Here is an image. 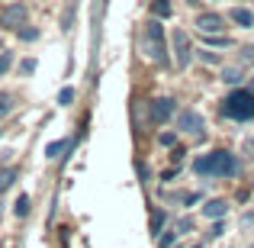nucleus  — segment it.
<instances>
[{
	"mask_svg": "<svg viewBox=\"0 0 254 248\" xmlns=\"http://www.w3.org/2000/svg\"><path fill=\"white\" fill-rule=\"evenodd\" d=\"M238 171H242V162L225 149H212L193 162V174L196 177H235Z\"/></svg>",
	"mask_w": 254,
	"mask_h": 248,
	"instance_id": "nucleus-1",
	"label": "nucleus"
},
{
	"mask_svg": "<svg viewBox=\"0 0 254 248\" xmlns=\"http://www.w3.org/2000/svg\"><path fill=\"white\" fill-rule=\"evenodd\" d=\"M222 116L238 119V123H245V119L254 116V90L251 87H235V90L222 100Z\"/></svg>",
	"mask_w": 254,
	"mask_h": 248,
	"instance_id": "nucleus-2",
	"label": "nucleus"
},
{
	"mask_svg": "<svg viewBox=\"0 0 254 248\" xmlns=\"http://www.w3.org/2000/svg\"><path fill=\"white\" fill-rule=\"evenodd\" d=\"M145 55L155 65H168V39H164V29L155 16L145 23Z\"/></svg>",
	"mask_w": 254,
	"mask_h": 248,
	"instance_id": "nucleus-3",
	"label": "nucleus"
},
{
	"mask_svg": "<svg viewBox=\"0 0 254 248\" xmlns=\"http://www.w3.org/2000/svg\"><path fill=\"white\" fill-rule=\"evenodd\" d=\"M171 49H174V65L184 71L187 65L193 62V42H190V36H187L184 29H174V36H171Z\"/></svg>",
	"mask_w": 254,
	"mask_h": 248,
	"instance_id": "nucleus-4",
	"label": "nucleus"
},
{
	"mask_svg": "<svg viewBox=\"0 0 254 248\" xmlns=\"http://www.w3.org/2000/svg\"><path fill=\"white\" fill-rule=\"evenodd\" d=\"M174 116V100L171 97H158L148 103V123L151 126H164Z\"/></svg>",
	"mask_w": 254,
	"mask_h": 248,
	"instance_id": "nucleus-5",
	"label": "nucleus"
},
{
	"mask_svg": "<svg viewBox=\"0 0 254 248\" xmlns=\"http://www.w3.org/2000/svg\"><path fill=\"white\" fill-rule=\"evenodd\" d=\"M177 132L187 136H203V116L196 110H180L177 113Z\"/></svg>",
	"mask_w": 254,
	"mask_h": 248,
	"instance_id": "nucleus-6",
	"label": "nucleus"
},
{
	"mask_svg": "<svg viewBox=\"0 0 254 248\" xmlns=\"http://www.w3.org/2000/svg\"><path fill=\"white\" fill-rule=\"evenodd\" d=\"M26 16H29L26 3H10L0 13V26H3V29H19V26H26Z\"/></svg>",
	"mask_w": 254,
	"mask_h": 248,
	"instance_id": "nucleus-7",
	"label": "nucleus"
},
{
	"mask_svg": "<svg viewBox=\"0 0 254 248\" xmlns=\"http://www.w3.org/2000/svg\"><path fill=\"white\" fill-rule=\"evenodd\" d=\"M196 29L199 32H222L225 29V16H219V13H199Z\"/></svg>",
	"mask_w": 254,
	"mask_h": 248,
	"instance_id": "nucleus-8",
	"label": "nucleus"
},
{
	"mask_svg": "<svg viewBox=\"0 0 254 248\" xmlns=\"http://www.w3.org/2000/svg\"><path fill=\"white\" fill-rule=\"evenodd\" d=\"M225 213H229V203H225L222 197L206 200V206H203V216L206 219H225Z\"/></svg>",
	"mask_w": 254,
	"mask_h": 248,
	"instance_id": "nucleus-9",
	"label": "nucleus"
},
{
	"mask_svg": "<svg viewBox=\"0 0 254 248\" xmlns=\"http://www.w3.org/2000/svg\"><path fill=\"white\" fill-rule=\"evenodd\" d=\"M229 19H232V23H238V26H245V29H251V26H254V13L248 10V6H232Z\"/></svg>",
	"mask_w": 254,
	"mask_h": 248,
	"instance_id": "nucleus-10",
	"label": "nucleus"
},
{
	"mask_svg": "<svg viewBox=\"0 0 254 248\" xmlns=\"http://www.w3.org/2000/svg\"><path fill=\"white\" fill-rule=\"evenodd\" d=\"M151 16H155V19L174 16V3H171V0H151Z\"/></svg>",
	"mask_w": 254,
	"mask_h": 248,
	"instance_id": "nucleus-11",
	"label": "nucleus"
},
{
	"mask_svg": "<svg viewBox=\"0 0 254 248\" xmlns=\"http://www.w3.org/2000/svg\"><path fill=\"white\" fill-rule=\"evenodd\" d=\"M164 223H168V213H164V210H155V213H151V223H148V232H151V236H161V232H164Z\"/></svg>",
	"mask_w": 254,
	"mask_h": 248,
	"instance_id": "nucleus-12",
	"label": "nucleus"
},
{
	"mask_svg": "<svg viewBox=\"0 0 254 248\" xmlns=\"http://www.w3.org/2000/svg\"><path fill=\"white\" fill-rule=\"evenodd\" d=\"M13 106H16V100H13V93L0 90V119H6L13 113Z\"/></svg>",
	"mask_w": 254,
	"mask_h": 248,
	"instance_id": "nucleus-13",
	"label": "nucleus"
},
{
	"mask_svg": "<svg viewBox=\"0 0 254 248\" xmlns=\"http://www.w3.org/2000/svg\"><path fill=\"white\" fill-rule=\"evenodd\" d=\"M64 149H71V139H58V142H52L49 149H45V155H49V158H58Z\"/></svg>",
	"mask_w": 254,
	"mask_h": 248,
	"instance_id": "nucleus-14",
	"label": "nucleus"
},
{
	"mask_svg": "<svg viewBox=\"0 0 254 248\" xmlns=\"http://www.w3.org/2000/svg\"><path fill=\"white\" fill-rule=\"evenodd\" d=\"M203 36H206V42H209V45H219V49H229V45H232V39L229 36H219V32H203Z\"/></svg>",
	"mask_w": 254,
	"mask_h": 248,
	"instance_id": "nucleus-15",
	"label": "nucleus"
},
{
	"mask_svg": "<svg viewBox=\"0 0 254 248\" xmlns=\"http://www.w3.org/2000/svg\"><path fill=\"white\" fill-rule=\"evenodd\" d=\"M242 78H245V75H242V68H225V71H222V81H225V84H232V87L242 84Z\"/></svg>",
	"mask_w": 254,
	"mask_h": 248,
	"instance_id": "nucleus-16",
	"label": "nucleus"
},
{
	"mask_svg": "<svg viewBox=\"0 0 254 248\" xmlns=\"http://www.w3.org/2000/svg\"><path fill=\"white\" fill-rule=\"evenodd\" d=\"M13 180H16V167H3V171H0V190H6Z\"/></svg>",
	"mask_w": 254,
	"mask_h": 248,
	"instance_id": "nucleus-17",
	"label": "nucleus"
},
{
	"mask_svg": "<svg viewBox=\"0 0 254 248\" xmlns=\"http://www.w3.org/2000/svg\"><path fill=\"white\" fill-rule=\"evenodd\" d=\"M177 236H180L177 229H168L164 236H158V248H171L174 242H177Z\"/></svg>",
	"mask_w": 254,
	"mask_h": 248,
	"instance_id": "nucleus-18",
	"label": "nucleus"
},
{
	"mask_svg": "<svg viewBox=\"0 0 254 248\" xmlns=\"http://www.w3.org/2000/svg\"><path fill=\"white\" fill-rule=\"evenodd\" d=\"M19 39H23V42H32V39H39V29L36 26H19Z\"/></svg>",
	"mask_w": 254,
	"mask_h": 248,
	"instance_id": "nucleus-19",
	"label": "nucleus"
},
{
	"mask_svg": "<svg viewBox=\"0 0 254 248\" xmlns=\"http://www.w3.org/2000/svg\"><path fill=\"white\" fill-rule=\"evenodd\" d=\"M13 68V52H0V78Z\"/></svg>",
	"mask_w": 254,
	"mask_h": 248,
	"instance_id": "nucleus-20",
	"label": "nucleus"
},
{
	"mask_svg": "<svg viewBox=\"0 0 254 248\" xmlns=\"http://www.w3.org/2000/svg\"><path fill=\"white\" fill-rule=\"evenodd\" d=\"M196 55H199V62H206V65H219V62H222V58H219L216 52H209V49H199Z\"/></svg>",
	"mask_w": 254,
	"mask_h": 248,
	"instance_id": "nucleus-21",
	"label": "nucleus"
},
{
	"mask_svg": "<svg viewBox=\"0 0 254 248\" xmlns=\"http://www.w3.org/2000/svg\"><path fill=\"white\" fill-rule=\"evenodd\" d=\"M174 229H177L180 236H184V232H190V229H193V219H190V216H180L177 223H174Z\"/></svg>",
	"mask_w": 254,
	"mask_h": 248,
	"instance_id": "nucleus-22",
	"label": "nucleus"
},
{
	"mask_svg": "<svg viewBox=\"0 0 254 248\" xmlns=\"http://www.w3.org/2000/svg\"><path fill=\"white\" fill-rule=\"evenodd\" d=\"M71 100H74V87H64V90L58 93V103H62V106H71Z\"/></svg>",
	"mask_w": 254,
	"mask_h": 248,
	"instance_id": "nucleus-23",
	"label": "nucleus"
},
{
	"mask_svg": "<svg viewBox=\"0 0 254 248\" xmlns=\"http://www.w3.org/2000/svg\"><path fill=\"white\" fill-rule=\"evenodd\" d=\"M222 236V219H212V226H209V232H206V239H219Z\"/></svg>",
	"mask_w": 254,
	"mask_h": 248,
	"instance_id": "nucleus-24",
	"label": "nucleus"
},
{
	"mask_svg": "<svg viewBox=\"0 0 254 248\" xmlns=\"http://www.w3.org/2000/svg\"><path fill=\"white\" fill-rule=\"evenodd\" d=\"M13 210H16V216H26V213H29V197H19Z\"/></svg>",
	"mask_w": 254,
	"mask_h": 248,
	"instance_id": "nucleus-25",
	"label": "nucleus"
},
{
	"mask_svg": "<svg viewBox=\"0 0 254 248\" xmlns=\"http://www.w3.org/2000/svg\"><path fill=\"white\" fill-rule=\"evenodd\" d=\"M158 142H161L164 149H174V132H161V136H158Z\"/></svg>",
	"mask_w": 254,
	"mask_h": 248,
	"instance_id": "nucleus-26",
	"label": "nucleus"
},
{
	"mask_svg": "<svg viewBox=\"0 0 254 248\" xmlns=\"http://www.w3.org/2000/svg\"><path fill=\"white\" fill-rule=\"evenodd\" d=\"M135 171H138V177H142V180H148V177H151V171L145 167V162H135Z\"/></svg>",
	"mask_w": 254,
	"mask_h": 248,
	"instance_id": "nucleus-27",
	"label": "nucleus"
},
{
	"mask_svg": "<svg viewBox=\"0 0 254 248\" xmlns=\"http://www.w3.org/2000/svg\"><path fill=\"white\" fill-rule=\"evenodd\" d=\"M19 71H23V75H32V71H36V62H32V58H26V62L19 65Z\"/></svg>",
	"mask_w": 254,
	"mask_h": 248,
	"instance_id": "nucleus-28",
	"label": "nucleus"
},
{
	"mask_svg": "<svg viewBox=\"0 0 254 248\" xmlns=\"http://www.w3.org/2000/svg\"><path fill=\"white\" fill-rule=\"evenodd\" d=\"M242 58H245V62H251V65H254V45H245V49H242Z\"/></svg>",
	"mask_w": 254,
	"mask_h": 248,
	"instance_id": "nucleus-29",
	"label": "nucleus"
},
{
	"mask_svg": "<svg viewBox=\"0 0 254 248\" xmlns=\"http://www.w3.org/2000/svg\"><path fill=\"white\" fill-rule=\"evenodd\" d=\"M184 155H187V152L180 149V145H174V152H171V158H174V162H180V158H184Z\"/></svg>",
	"mask_w": 254,
	"mask_h": 248,
	"instance_id": "nucleus-30",
	"label": "nucleus"
},
{
	"mask_svg": "<svg viewBox=\"0 0 254 248\" xmlns=\"http://www.w3.org/2000/svg\"><path fill=\"white\" fill-rule=\"evenodd\" d=\"M177 174H180V167H177V165H174V167H171V171H164V180H174V177H177Z\"/></svg>",
	"mask_w": 254,
	"mask_h": 248,
	"instance_id": "nucleus-31",
	"label": "nucleus"
},
{
	"mask_svg": "<svg viewBox=\"0 0 254 248\" xmlns=\"http://www.w3.org/2000/svg\"><path fill=\"white\" fill-rule=\"evenodd\" d=\"M251 149H254V139H251Z\"/></svg>",
	"mask_w": 254,
	"mask_h": 248,
	"instance_id": "nucleus-32",
	"label": "nucleus"
},
{
	"mask_svg": "<svg viewBox=\"0 0 254 248\" xmlns=\"http://www.w3.org/2000/svg\"><path fill=\"white\" fill-rule=\"evenodd\" d=\"M196 248H206V245H196Z\"/></svg>",
	"mask_w": 254,
	"mask_h": 248,
	"instance_id": "nucleus-33",
	"label": "nucleus"
},
{
	"mask_svg": "<svg viewBox=\"0 0 254 248\" xmlns=\"http://www.w3.org/2000/svg\"><path fill=\"white\" fill-rule=\"evenodd\" d=\"M190 3H196V0H190Z\"/></svg>",
	"mask_w": 254,
	"mask_h": 248,
	"instance_id": "nucleus-34",
	"label": "nucleus"
},
{
	"mask_svg": "<svg viewBox=\"0 0 254 248\" xmlns=\"http://www.w3.org/2000/svg\"><path fill=\"white\" fill-rule=\"evenodd\" d=\"M251 90H254V87H251Z\"/></svg>",
	"mask_w": 254,
	"mask_h": 248,
	"instance_id": "nucleus-35",
	"label": "nucleus"
},
{
	"mask_svg": "<svg viewBox=\"0 0 254 248\" xmlns=\"http://www.w3.org/2000/svg\"><path fill=\"white\" fill-rule=\"evenodd\" d=\"M0 248H3V245H0Z\"/></svg>",
	"mask_w": 254,
	"mask_h": 248,
	"instance_id": "nucleus-36",
	"label": "nucleus"
}]
</instances>
